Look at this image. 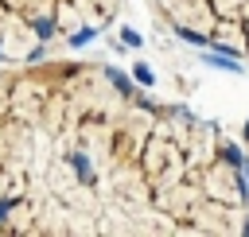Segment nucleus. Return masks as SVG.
<instances>
[{"mask_svg": "<svg viewBox=\"0 0 249 237\" xmlns=\"http://www.w3.org/2000/svg\"><path fill=\"white\" fill-rule=\"evenodd\" d=\"M132 78H136V82H140V85H148V89H152V85H156V78H152V70H148V66H144V62H136V70H132Z\"/></svg>", "mask_w": 249, "mask_h": 237, "instance_id": "nucleus-4", "label": "nucleus"}, {"mask_svg": "<svg viewBox=\"0 0 249 237\" xmlns=\"http://www.w3.org/2000/svg\"><path fill=\"white\" fill-rule=\"evenodd\" d=\"M117 16L121 0H0V66L74 51Z\"/></svg>", "mask_w": 249, "mask_h": 237, "instance_id": "nucleus-2", "label": "nucleus"}, {"mask_svg": "<svg viewBox=\"0 0 249 237\" xmlns=\"http://www.w3.org/2000/svg\"><path fill=\"white\" fill-rule=\"evenodd\" d=\"M152 12L179 39L249 62V0H152Z\"/></svg>", "mask_w": 249, "mask_h": 237, "instance_id": "nucleus-3", "label": "nucleus"}, {"mask_svg": "<svg viewBox=\"0 0 249 237\" xmlns=\"http://www.w3.org/2000/svg\"><path fill=\"white\" fill-rule=\"evenodd\" d=\"M241 140H245V155H249V120H245V132H241Z\"/></svg>", "mask_w": 249, "mask_h": 237, "instance_id": "nucleus-6", "label": "nucleus"}, {"mask_svg": "<svg viewBox=\"0 0 249 237\" xmlns=\"http://www.w3.org/2000/svg\"><path fill=\"white\" fill-rule=\"evenodd\" d=\"M241 237L249 159L101 62L0 66V237Z\"/></svg>", "mask_w": 249, "mask_h": 237, "instance_id": "nucleus-1", "label": "nucleus"}, {"mask_svg": "<svg viewBox=\"0 0 249 237\" xmlns=\"http://www.w3.org/2000/svg\"><path fill=\"white\" fill-rule=\"evenodd\" d=\"M121 39H124V47H140V35L132 27H121Z\"/></svg>", "mask_w": 249, "mask_h": 237, "instance_id": "nucleus-5", "label": "nucleus"}]
</instances>
